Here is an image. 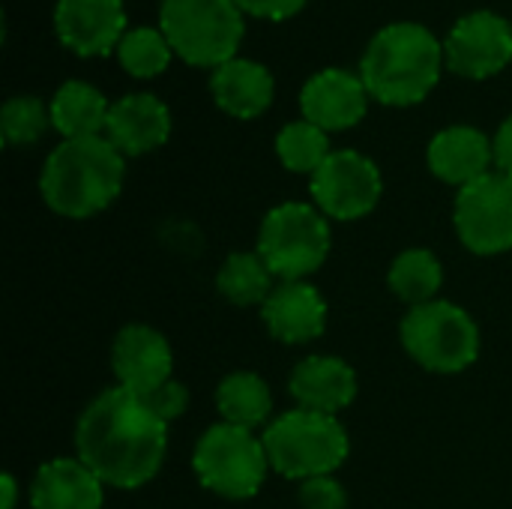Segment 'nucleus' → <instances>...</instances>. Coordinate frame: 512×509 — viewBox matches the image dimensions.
Segmentation results:
<instances>
[{
	"instance_id": "f257e3e1",
	"label": "nucleus",
	"mask_w": 512,
	"mask_h": 509,
	"mask_svg": "<svg viewBox=\"0 0 512 509\" xmlns=\"http://www.w3.org/2000/svg\"><path fill=\"white\" fill-rule=\"evenodd\" d=\"M168 423L126 387H108L75 423V456L111 489H141L165 465Z\"/></svg>"
},
{
	"instance_id": "f03ea898",
	"label": "nucleus",
	"mask_w": 512,
	"mask_h": 509,
	"mask_svg": "<svg viewBox=\"0 0 512 509\" xmlns=\"http://www.w3.org/2000/svg\"><path fill=\"white\" fill-rule=\"evenodd\" d=\"M126 156L105 138L60 141L39 174V195L63 219H90L123 192Z\"/></svg>"
},
{
	"instance_id": "7ed1b4c3",
	"label": "nucleus",
	"mask_w": 512,
	"mask_h": 509,
	"mask_svg": "<svg viewBox=\"0 0 512 509\" xmlns=\"http://www.w3.org/2000/svg\"><path fill=\"white\" fill-rule=\"evenodd\" d=\"M444 63V45L417 21H396L378 30L360 60V78L381 105L405 108L423 102Z\"/></svg>"
},
{
	"instance_id": "20e7f679",
	"label": "nucleus",
	"mask_w": 512,
	"mask_h": 509,
	"mask_svg": "<svg viewBox=\"0 0 512 509\" xmlns=\"http://www.w3.org/2000/svg\"><path fill=\"white\" fill-rule=\"evenodd\" d=\"M270 468L285 480H312L336 474L348 453L351 438L339 417L291 408L270 420V426L261 435Z\"/></svg>"
},
{
	"instance_id": "39448f33",
	"label": "nucleus",
	"mask_w": 512,
	"mask_h": 509,
	"mask_svg": "<svg viewBox=\"0 0 512 509\" xmlns=\"http://www.w3.org/2000/svg\"><path fill=\"white\" fill-rule=\"evenodd\" d=\"M399 339L408 357L435 375H459L471 369L483 348L474 315L450 300L408 309L399 324Z\"/></svg>"
},
{
	"instance_id": "423d86ee",
	"label": "nucleus",
	"mask_w": 512,
	"mask_h": 509,
	"mask_svg": "<svg viewBox=\"0 0 512 509\" xmlns=\"http://www.w3.org/2000/svg\"><path fill=\"white\" fill-rule=\"evenodd\" d=\"M330 246V219L315 204L285 201L261 219L255 252L279 282H306L324 267Z\"/></svg>"
},
{
	"instance_id": "0eeeda50",
	"label": "nucleus",
	"mask_w": 512,
	"mask_h": 509,
	"mask_svg": "<svg viewBox=\"0 0 512 509\" xmlns=\"http://www.w3.org/2000/svg\"><path fill=\"white\" fill-rule=\"evenodd\" d=\"M159 30L186 63L219 69L237 57L246 24L234 0H162Z\"/></svg>"
},
{
	"instance_id": "6e6552de",
	"label": "nucleus",
	"mask_w": 512,
	"mask_h": 509,
	"mask_svg": "<svg viewBox=\"0 0 512 509\" xmlns=\"http://www.w3.org/2000/svg\"><path fill=\"white\" fill-rule=\"evenodd\" d=\"M192 471L207 492L225 501H249L264 489L273 468L258 432L216 423L195 441Z\"/></svg>"
},
{
	"instance_id": "1a4fd4ad",
	"label": "nucleus",
	"mask_w": 512,
	"mask_h": 509,
	"mask_svg": "<svg viewBox=\"0 0 512 509\" xmlns=\"http://www.w3.org/2000/svg\"><path fill=\"white\" fill-rule=\"evenodd\" d=\"M453 225L462 246L474 255L492 258L512 249V177L489 171L471 186L459 189L453 204Z\"/></svg>"
},
{
	"instance_id": "9d476101",
	"label": "nucleus",
	"mask_w": 512,
	"mask_h": 509,
	"mask_svg": "<svg viewBox=\"0 0 512 509\" xmlns=\"http://www.w3.org/2000/svg\"><path fill=\"white\" fill-rule=\"evenodd\" d=\"M312 204L336 222H357L369 216L381 195V168L360 150H333L309 180Z\"/></svg>"
},
{
	"instance_id": "9b49d317",
	"label": "nucleus",
	"mask_w": 512,
	"mask_h": 509,
	"mask_svg": "<svg viewBox=\"0 0 512 509\" xmlns=\"http://www.w3.org/2000/svg\"><path fill=\"white\" fill-rule=\"evenodd\" d=\"M444 60L465 78L498 75L512 60V24L492 9L468 12L450 30Z\"/></svg>"
},
{
	"instance_id": "f8f14e48",
	"label": "nucleus",
	"mask_w": 512,
	"mask_h": 509,
	"mask_svg": "<svg viewBox=\"0 0 512 509\" xmlns=\"http://www.w3.org/2000/svg\"><path fill=\"white\" fill-rule=\"evenodd\" d=\"M111 372L117 387L150 396L174 378V351L156 327L126 324L111 342Z\"/></svg>"
},
{
	"instance_id": "ddd939ff",
	"label": "nucleus",
	"mask_w": 512,
	"mask_h": 509,
	"mask_svg": "<svg viewBox=\"0 0 512 509\" xmlns=\"http://www.w3.org/2000/svg\"><path fill=\"white\" fill-rule=\"evenodd\" d=\"M54 30L60 42L81 57L111 54L126 36L123 0H57Z\"/></svg>"
},
{
	"instance_id": "4468645a",
	"label": "nucleus",
	"mask_w": 512,
	"mask_h": 509,
	"mask_svg": "<svg viewBox=\"0 0 512 509\" xmlns=\"http://www.w3.org/2000/svg\"><path fill=\"white\" fill-rule=\"evenodd\" d=\"M366 108L369 90L363 78L348 69H321L300 90L303 120L315 123L327 135L357 126L366 117Z\"/></svg>"
},
{
	"instance_id": "2eb2a0df",
	"label": "nucleus",
	"mask_w": 512,
	"mask_h": 509,
	"mask_svg": "<svg viewBox=\"0 0 512 509\" xmlns=\"http://www.w3.org/2000/svg\"><path fill=\"white\" fill-rule=\"evenodd\" d=\"M288 393L294 396L297 408L339 417V411L354 405L360 393V381H357L354 366L345 363L342 357L312 354V357H303L291 369Z\"/></svg>"
},
{
	"instance_id": "dca6fc26",
	"label": "nucleus",
	"mask_w": 512,
	"mask_h": 509,
	"mask_svg": "<svg viewBox=\"0 0 512 509\" xmlns=\"http://www.w3.org/2000/svg\"><path fill=\"white\" fill-rule=\"evenodd\" d=\"M261 321L282 345H309L327 330V300L312 282H279L261 306Z\"/></svg>"
},
{
	"instance_id": "f3484780",
	"label": "nucleus",
	"mask_w": 512,
	"mask_h": 509,
	"mask_svg": "<svg viewBox=\"0 0 512 509\" xmlns=\"http://www.w3.org/2000/svg\"><path fill=\"white\" fill-rule=\"evenodd\" d=\"M171 135V111L153 93H129L111 102L105 138L123 156H144L162 147Z\"/></svg>"
},
{
	"instance_id": "a211bd4d",
	"label": "nucleus",
	"mask_w": 512,
	"mask_h": 509,
	"mask_svg": "<svg viewBox=\"0 0 512 509\" xmlns=\"http://www.w3.org/2000/svg\"><path fill=\"white\" fill-rule=\"evenodd\" d=\"M426 162L438 180H444L456 189H465L492 171L495 144L477 126H465V123L447 126L429 141Z\"/></svg>"
},
{
	"instance_id": "6ab92c4d",
	"label": "nucleus",
	"mask_w": 512,
	"mask_h": 509,
	"mask_svg": "<svg viewBox=\"0 0 512 509\" xmlns=\"http://www.w3.org/2000/svg\"><path fill=\"white\" fill-rule=\"evenodd\" d=\"M27 501L33 509H102L105 483L78 456H57L36 468Z\"/></svg>"
},
{
	"instance_id": "aec40b11",
	"label": "nucleus",
	"mask_w": 512,
	"mask_h": 509,
	"mask_svg": "<svg viewBox=\"0 0 512 509\" xmlns=\"http://www.w3.org/2000/svg\"><path fill=\"white\" fill-rule=\"evenodd\" d=\"M210 93L225 114L252 120L270 108L276 84H273V75L267 66L246 60V57H234V60L222 63L219 69H213Z\"/></svg>"
},
{
	"instance_id": "412c9836",
	"label": "nucleus",
	"mask_w": 512,
	"mask_h": 509,
	"mask_svg": "<svg viewBox=\"0 0 512 509\" xmlns=\"http://www.w3.org/2000/svg\"><path fill=\"white\" fill-rule=\"evenodd\" d=\"M51 126L66 138H96L105 132L111 102L87 81H66L51 96Z\"/></svg>"
},
{
	"instance_id": "4be33fe9",
	"label": "nucleus",
	"mask_w": 512,
	"mask_h": 509,
	"mask_svg": "<svg viewBox=\"0 0 512 509\" xmlns=\"http://www.w3.org/2000/svg\"><path fill=\"white\" fill-rule=\"evenodd\" d=\"M216 411L222 423L258 432L273 420V393L270 384L255 372H231L216 387Z\"/></svg>"
},
{
	"instance_id": "5701e85b",
	"label": "nucleus",
	"mask_w": 512,
	"mask_h": 509,
	"mask_svg": "<svg viewBox=\"0 0 512 509\" xmlns=\"http://www.w3.org/2000/svg\"><path fill=\"white\" fill-rule=\"evenodd\" d=\"M387 285L411 309L426 306V303L438 300V291L444 285L441 258L432 249H423V246L405 249V252H399L393 258L390 273H387Z\"/></svg>"
},
{
	"instance_id": "b1692460",
	"label": "nucleus",
	"mask_w": 512,
	"mask_h": 509,
	"mask_svg": "<svg viewBox=\"0 0 512 509\" xmlns=\"http://www.w3.org/2000/svg\"><path fill=\"white\" fill-rule=\"evenodd\" d=\"M276 285L279 279L258 252H231L216 273V291L234 306H264Z\"/></svg>"
},
{
	"instance_id": "393cba45",
	"label": "nucleus",
	"mask_w": 512,
	"mask_h": 509,
	"mask_svg": "<svg viewBox=\"0 0 512 509\" xmlns=\"http://www.w3.org/2000/svg\"><path fill=\"white\" fill-rule=\"evenodd\" d=\"M330 135L309 120H294L276 135V156L294 174H315L330 156Z\"/></svg>"
},
{
	"instance_id": "a878e982",
	"label": "nucleus",
	"mask_w": 512,
	"mask_h": 509,
	"mask_svg": "<svg viewBox=\"0 0 512 509\" xmlns=\"http://www.w3.org/2000/svg\"><path fill=\"white\" fill-rule=\"evenodd\" d=\"M171 54H174V48L168 45L165 33L153 30V27L129 30L117 45L120 66L135 78H153V75L165 72L171 63Z\"/></svg>"
},
{
	"instance_id": "bb28decb",
	"label": "nucleus",
	"mask_w": 512,
	"mask_h": 509,
	"mask_svg": "<svg viewBox=\"0 0 512 509\" xmlns=\"http://www.w3.org/2000/svg\"><path fill=\"white\" fill-rule=\"evenodd\" d=\"M51 126V108L39 96H12L0 111V135L9 147L36 144Z\"/></svg>"
},
{
	"instance_id": "cd10ccee",
	"label": "nucleus",
	"mask_w": 512,
	"mask_h": 509,
	"mask_svg": "<svg viewBox=\"0 0 512 509\" xmlns=\"http://www.w3.org/2000/svg\"><path fill=\"white\" fill-rule=\"evenodd\" d=\"M297 498L303 509H348V492L333 474L303 480Z\"/></svg>"
},
{
	"instance_id": "c85d7f7f",
	"label": "nucleus",
	"mask_w": 512,
	"mask_h": 509,
	"mask_svg": "<svg viewBox=\"0 0 512 509\" xmlns=\"http://www.w3.org/2000/svg\"><path fill=\"white\" fill-rule=\"evenodd\" d=\"M150 402V408L171 426L174 420H180L189 408V390L186 384H180L177 378H171L168 384H162L159 390H153L150 396H144Z\"/></svg>"
},
{
	"instance_id": "c756f323",
	"label": "nucleus",
	"mask_w": 512,
	"mask_h": 509,
	"mask_svg": "<svg viewBox=\"0 0 512 509\" xmlns=\"http://www.w3.org/2000/svg\"><path fill=\"white\" fill-rule=\"evenodd\" d=\"M243 12L249 15H258V18H270V21H282V18H291L297 15L306 0H234Z\"/></svg>"
},
{
	"instance_id": "7c9ffc66",
	"label": "nucleus",
	"mask_w": 512,
	"mask_h": 509,
	"mask_svg": "<svg viewBox=\"0 0 512 509\" xmlns=\"http://www.w3.org/2000/svg\"><path fill=\"white\" fill-rule=\"evenodd\" d=\"M495 171L512 177V114L501 123L498 135H495Z\"/></svg>"
},
{
	"instance_id": "2f4dec72",
	"label": "nucleus",
	"mask_w": 512,
	"mask_h": 509,
	"mask_svg": "<svg viewBox=\"0 0 512 509\" xmlns=\"http://www.w3.org/2000/svg\"><path fill=\"white\" fill-rule=\"evenodd\" d=\"M0 492H3L0 509H15V507H18V480H15L12 474H3V477H0Z\"/></svg>"
}]
</instances>
